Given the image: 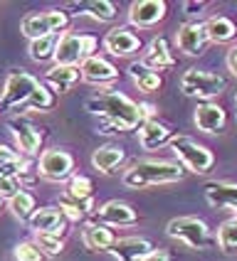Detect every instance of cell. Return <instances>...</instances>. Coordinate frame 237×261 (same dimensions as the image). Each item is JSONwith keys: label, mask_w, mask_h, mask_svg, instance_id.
Masks as SVG:
<instances>
[{"label": "cell", "mask_w": 237, "mask_h": 261, "mask_svg": "<svg viewBox=\"0 0 237 261\" xmlns=\"http://www.w3.org/2000/svg\"><path fill=\"white\" fill-rule=\"evenodd\" d=\"M87 109L94 116H104L118 130H133L138 126H144L141 103L131 101L129 96H124L118 91H106V94L91 96L87 101Z\"/></svg>", "instance_id": "1"}, {"label": "cell", "mask_w": 237, "mask_h": 261, "mask_svg": "<svg viewBox=\"0 0 237 261\" xmlns=\"http://www.w3.org/2000/svg\"><path fill=\"white\" fill-rule=\"evenodd\" d=\"M183 177V168L171 160H138L124 173V185L133 190L171 185Z\"/></svg>", "instance_id": "2"}, {"label": "cell", "mask_w": 237, "mask_h": 261, "mask_svg": "<svg viewBox=\"0 0 237 261\" xmlns=\"http://www.w3.org/2000/svg\"><path fill=\"white\" fill-rule=\"evenodd\" d=\"M97 47V40L91 35H74V32H62L55 44V64L59 67H82L84 59L91 57Z\"/></svg>", "instance_id": "3"}, {"label": "cell", "mask_w": 237, "mask_h": 261, "mask_svg": "<svg viewBox=\"0 0 237 261\" xmlns=\"http://www.w3.org/2000/svg\"><path fill=\"white\" fill-rule=\"evenodd\" d=\"M171 150L176 153L180 163L195 175H205L215 165V155L207 150L203 143L193 141L191 136H173L171 138Z\"/></svg>", "instance_id": "4"}, {"label": "cell", "mask_w": 237, "mask_h": 261, "mask_svg": "<svg viewBox=\"0 0 237 261\" xmlns=\"http://www.w3.org/2000/svg\"><path fill=\"white\" fill-rule=\"evenodd\" d=\"M69 17L62 10H44V13H30L20 22V32L28 40H42V37H55L62 30H67Z\"/></svg>", "instance_id": "5"}, {"label": "cell", "mask_w": 237, "mask_h": 261, "mask_svg": "<svg viewBox=\"0 0 237 261\" xmlns=\"http://www.w3.org/2000/svg\"><path fill=\"white\" fill-rule=\"evenodd\" d=\"M227 87V82L212 72H203V69H188L180 76V91L185 96H195V99H215L220 96Z\"/></svg>", "instance_id": "6"}, {"label": "cell", "mask_w": 237, "mask_h": 261, "mask_svg": "<svg viewBox=\"0 0 237 261\" xmlns=\"http://www.w3.org/2000/svg\"><path fill=\"white\" fill-rule=\"evenodd\" d=\"M165 234L171 239H178L183 242L185 247L191 249H205L210 244V229L203 219L198 217H176L168 222L165 227Z\"/></svg>", "instance_id": "7"}, {"label": "cell", "mask_w": 237, "mask_h": 261, "mask_svg": "<svg viewBox=\"0 0 237 261\" xmlns=\"http://www.w3.org/2000/svg\"><path fill=\"white\" fill-rule=\"evenodd\" d=\"M37 84L40 82L28 72L8 74L5 87H3V96H0V109H25V103L30 101Z\"/></svg>", "instance_id": "8"}, {"label": "cell", "mask_w": 237, "mask_h": 261, "mask_svg": "<svg viewBox=\"0 0 237 261\" xmlns=\"http://www.w3.org/2000/svg\"><path fill=\"white\" fill-rule=\"evenodd\" d=\"M37 173L42 175L44 180H50V182H64L74 173V158L62 148H50V150H44L40 155Z\"/></svg>", "instance_id": "9"}, {"label": "cell", "mask_w": 237, "mask_h": 261, "mask_svg": "<svg viewBox=\"0 0 237 261\" xmlns=\"http://www.w3.org/2000/svg\"><path fill=\"white\" fill-rule=\"evenodd\" d=\"M79 72H82V79L94 84V87H109L118 79V69L109 59L99 57V55H91L89 59H84Z\"/></svg>", "instance_id": "10"}, {"label": "cell", "mask_w": 237, "mask_h": 261, "mask_svg": "<svg viewBox=\"0 0 237 261\" xmlns=\"http://www.w3.org/2000/svg\"><path fill=\"white\" fill-rule=\"evenodd\" d=\"M163 17H165V3L163 0H136L129 8V22L138 30L153 28Z\"/></svg>", "instance_id": "11"}, {"label": "cell", "mask_w": 237, "mask_h": 261, "mask_svg": "<svg viewBox=\"0 0 237 261\" xmlns=\"http://www.w3.org/2000/svg\"><path fill=\"white\" fill-rule=\"evenodd\" d=\"M94 217H97V224H104V227H129V224H136V219H138L131 204L118 202V200H111V202H104L102 207H97Z\"/></svg>", "instance_id": "12"}, {"label": "cell", "mask_w": 237, "mask_h": 261, "mask_svg": "<svg viewBox=\"0 0 237 261\" xmlns=\"http://www.w3.org/2000/svg\"><path fill=\"white\" fill-rule=\"evenodd\" d=\"M178 49L183 52V55H188V57H200L203 52H205L207 47V32H205V25H200V22H185V25H180L178 28Z\"/></svg>", "instance_id": "13"}, {"label": "cell", "mask_w": 237, "mask_h": 261, "mask_svg": "<svg viewBox=\"0 0 237 261\" xmlns=\"http://www.w3.org/2000/svg\"><path fill=\"white\" fill-rule=\"evenodd\" d=\"M10 133H13L15 145L20 148V153H25V155L40 153L42 133L37 130V126H32L25 118H13V121H10Z\"/></svg>", "instance_id": "14"}, {"label": "cell", "mask_w": 237, "mask_h": 261, "mask_svg": "<svg viewBox=\"0 0 237 261\" xmlns=\"http://www.w3.org/2000/svg\"><path fill=\"white\" fill-rule=\"evenodd\" d=\"M193 121L198 130L203 133H222L225 130V123H227V116H225V109L218 106L212 101L198 103L195 106V114H193Z\"/></svg>", "instance_id": "15"}, {"label": "cell", "mask_w": 237, "mask_h": 261, "mask_svg": "<svg viewBox=\"0 0 237 261\" xmlns=\"http://www.w3.org/2000/svg\"><path fill=\"white\" fill-rule=\"evenodd\" d=\"M153 251V244L148 239H141V237H124V239H116L114 247L109 249V254L116 261H144Z\"/></svg>", "instance_id": "16"}, {"label": "cell", "mask_w": 237, "mask_h": 261, "mask_svg": "<svg viewBox=\"0 0 237 261\" xmlns=\"http://www.w3.org/2000/svg\"><path fill=\"white\" fill-rule=\"evenodd\" d=\"M30 227L35 229V234H55V237H59L67 227V217L62 215L59 207H40L30 217Z\"/></svg>", "instance_id": "17"}, {"label": "cell", "mask_w": 237, "mask_h": 261, "mask_svg": "<svg viewBox=\"0 0 237 261\" xmlns=\"http://www.w3.org/2000/svg\"><path fill=\"white\" fill-rule=\"evenodd\" d=\"M138 47H141V40L126 28L109 30L104 37V49L114 57H131L133 52H138Z\"/></svg>", "instance_id": "18"}, {"label": "cell", "mask_w": 237, "mask_h": 261, "mask_svg": "<svg viewBox=\"0 0 237 261\" xmlns=\"http://www.w3.org/2000/svg\"><path fill=\"white\" fill-rule=\"evenodd\" d=\"M146 69L151 72H161V69H168V67H173V55H171V47L168 42L163 40V37H156V40H151V44L146 47V52L141 55L138 59Z\"/></svg>", "instance_id": "19"}, {"label": "cell", "mask_w": 237, "mask_h": 261, "mask_svg": "<svg viewBox=\"0 0 237 261\" xmlns=\"http://www.w3.org/2000/svg\"><path fill=\"white\" fill-rule=\"evenodd\" d=\"M205 200L218 210H237V182H207Z\"/></svg>", "instance_id": "20"}, {"label": "cell", "mask_w": 237, "mask_h": 261, "mask_svg": "<svg viewBox=\"0 0 237 261\" xmlns=\"http://www.w3.org/2000/svg\"><path fill=\"white\" fill-rule=\"evenodd\" d=\"M171 128L163 126L158 121H144V126L138 130V143L144 150H158L161 145L171 143Z\"/></svg>", "instance_id": "21"}, {"label": "cell", "mask_w": 237, "mask_h": 261, "mask_svg": "<svg viewBox=\"0 0 237 261\" xmlns=\"http://www.w3.org/2000/svg\"><path fill=\"white\" fill-rule=\"evenodd\" d=\"M82 242H84V247L89 251H109V249L114 247V234L109 227H104V224H97V222H91L87 224L84 229H82Z\"/></svg>", "instance_id": "22"}, {"label": "cell", "mask_w": 237, "mask_h": 261, "mask_svg": "<svg viewBox=\"0 0 237 261\" xmlns=\"http://www.w3.org/2000/svg\"><path fill=\"white\" fill-rule=\"evenodd\" d=\"M79 79H82L79 67H59V64H55L52 69H47V74H44L47 87L52 89V91H57V94H64V91L72 87V84H77Z\"/></svg>", "instance_id": "23"}, {"label": "cell", "mask_w": 237, "mask_h": 261, "mask_svg": "<svg viewBox=\"0 0 237 261\" xmlns=\"http://www.w3.org/2000/svg\"><path fill=\"white\" fill-rule=\"evenodd\" d=\"M205 32H207V40L215 44H225V42H232L237 37V28L235 22L225 15H212L210 20L205 22Z\"/></svg>", "instance_id": "24"}, {"label": "cell", "mask_w": 237, "mask_h": 261, "mask_svg": "<svg viewBox=\"0 0 237 261\" xmlns=\"http://www.w3.org/2000/svg\"><path fill=\"white\" fill-rule=\"evenodd\" d=\"M121 163H124V148L118 145H102L91 153V165L104 175L114 173Z\"/></svg>", "instance_id": "25"}, {"label": "cell", "mask_w": 237, "mask_h": 261, "mask_svg": "<svg viewBox=\"0 0 237 261\" xmlns=\"http://www.w3.org/2000/svg\"><path fill=\"white\" fill-rule=\"evenodd\" d=\"M129 74H131L133 84L138 87V91H146V94H153V91H158L161 89V76L156 72H151V69H146L141 62H133L131 67H129Z\"/></svg>", "instance_id": "26"}, {"label": "cell", "mask_w": 237, "mask_h": 261, "mask_svg": "<svg viewBox=\"0 0 237 261\" xmlns=\"http://www.w3.org/2000/svg\"><path fill=\"white\" fill-rule=\"evenodd\" d=\"M8 204H10V212L20 222H30V217L35 215V197L30 192H25V190H20L13 200H8Z\"/></svg>", "instance_id": "27"}, {"label": "cell", "mask_w": 237, "mask_h": 261, "mask_svg": "<svg viewBox=\"0 0 237 261\" xmlns=\"http://www.w3.org/2000/svg\"><path fill=\"white\" fill-rule=\"evenodd\" d=\"M82 8L87 10V15H91V17L99 20V22H111V20L116 17V5L109 3V0H89Z\"/></svg>", "instance_id": "28"}, {"label": "cell", "mask_w": 237, "mask_h": 261, "mask_svg": "<svg viewBox=\"0 0 237 261\" xmlns=\"http://www.w3.org/2000/svg\"><path fill=\"white\" fill-rule=\"evenodd\" d=\"M55 44H57V37H42V40H30V57L32 62H47V59L55 57Z\"/></svg>", "instance_id": "29"}, {"label": "cell", "mask_w": 237, "mask_h": 261, "mask_svg": "<svg viewBox=\"0 0 237 261\" xmlns=\"http://www.w3.org/2000/svg\"><path fill=\"white\" fill-rule=\"evenodd\" d=\"M218 247L222 251H235L237 249V217L220 224V229H218Z\"/></svg>", "instance_id": "30"}, {"label": "cell", "mask_w": 237, "mask_h": 261, "mask_svg": "<svg viewBox=\"0 0 237 261\" xmlns=\"http://www.w3.org/2000/svg\"><path fill=\"white\" fill-rule=\"evenodd\" d=\"M52 106H55V96H52V91L44 87V84H37V89L30 96V101L25 103L28 111H50Z\"/></svg>", "instance_id": "31"}, {"label": "cell", "mask_w": 237, "mask_h": 261, "mask_svg": "<svg viewBox=\"0 0 237 261\" xmlns=\"http://www.w3.org/2000/svg\"><path fill=\"white\" fill-rule=\"evenodd\" d=\"M67 197L74 202H89L91 200V180L84 175H72V182H69V192Z\"/></svg>", "instance_id": "32"}, {"label": "cell", "mask_w": 237, "mask_h": 261, "mask_svg": "<svg viewBox=\"0 0 237 261\" xmlns=\"http://www.w3.org/2000/svg\"><path fill=\"white\" fill-rule=\"evenodd\" d=\"M35 244L37 249L47 254V256H59L64 251V242L62 237H55V234H35Z\"/></svg>", "instance_id": "33"}, {"label": "cell", "mask_w": 237, "mask_h": 261, "mask_svg": "<svg viewBox=\"0 0 237 261\" xmlns=\"http://www.w3.org/2000/svg\"><path fill=\"white\" fill-rule=\"evenodd\" d=\"M84 207H91V200L89 202H84ZM59 210H62V215L67 219H72V222H79V219L84 217V210H82V202H74V200H69V197H62L59 200Z\"/></svg>", "instance_id": "34"}, {"label": "cell", "mask_w": 237, "mask_h": 261, "mask_svg": "<svg viewBox=\"0 0 237 261\" xmlns=\"http://www.w3.org/2000/svg\"><path fill=\"white\" fill-rule=\"evenodd\" d=\"M42 251L37 249L35 242H20L15 247V261H42Z\"/></svg>", "instance_id": "35"}, {"label": "cell", "mask_w": 237, "mask_h": 261, "mask_svg": "<svg viewBox=\"0 0 237 261\" xmlns=\"http://www.w3.org/2000/svg\"><path fill=\"white\" fill-rule=\"evenodd\" d=\"M20 190H22V182H20V177H17V175L0 180V200H13Z\"/></svg>", "instance_id": "36"}, {"label": "cell", "mask_w": 237, "mask_h": 261, "mask_svg": "<svg viewBox=\"0 0 237 261\" xmlns=\"http://www.w3.org/2000/svg\"><path fill=\"white\" fill-rule=\"evenodd\" d=\"M22 168H25V163H22L20 158L0 163V180H5V177H13V175H20V173H22Z\"/></svg>", "instance_id": "37"}, {"label": "cell", "mask_w": 237, "mask_h": 261, "mask_svg": "<svg viewBox=\"0 0 237 261\" xmlns=\"http://www.w3.org/2000/svg\"><path fill=\"white\" fill-rule=\"evenodd\" d=\"M227 69L237 76V47H232V49L227 52Z\"/></svg>", "instance_id": "38"}, {"label": "cell", "mask_w": 237, "mask_h": 261, "mask_svg": "<svg viewBox=\"0 0 237 261\" xmlns=\"http://www.w3.org/2000/svg\"><path fill=\"white\" fill-rule=\"evenodd\" d=\"M144 261H171V259H168V254H165L163 249H153V251H151Z\"/></svg>", "instance_id": "39"}, {"label": "cell", "mask_w": 237, "mask_h": 261, "mask_svg": "<svg viewBox=\"0 0 237 261\" xmlns=\"http://www.w3.org/2000/svg\"><path fill=\"white\" fill-rule=\"evenodd\" d=\"M15 158H20L15 150H10L8 145H0V163H5V160H15Z\"/></svg>", "instance_id": "40"}, {"label": "cell", "mask_w": 237, "mask_h": 261, "mask_svg": "<svg viewBox=\"0 0 237 261\" xmlns=\"http://www.w3.org/2000/svg\"><path fill=\"white\" fill-rule=\"evenodd\" d=\"M205 3H185V10H203Z\"/></svg>", "instance_id": "41"}, {"label": "cell", "mask_w": 237, "mask_h": 261, "mask_svg": "<svg viewBox=\"0 0 237 261\" xmlns=\"http://www.w3.org/2000/svg\"><path fill=\"white\" fill-rule=\"evenodd\" d=\"M235 106H237V96H235ZM235 121H237V116H235Z\"/></svg>", "instance_id": "42"}, {"label": "cell", "mask_w": 237, "mask_h": 261, "mask_svg": "<svg viewBox=\"0 0 237 261\" xmlns=\"http://www.w3.org/2000/svg\"><path fill=\"white\" fill-rule=\"evenodd\" d=\"M0 207H3V200H0Z\"/></svg>", "instance_id": "43"}]
</instances>
